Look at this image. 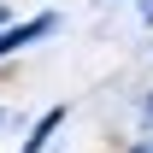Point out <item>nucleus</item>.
I'll return each mask as SVG.
<instances>
[{
  "label": "nucleus",
  "instance_id": "1",
  "mask_svg": "<svg viewBox=\"0 0 153 153\" xmlns=\"http://www.w3.org/2000/svg\"><path fill=\"white\" fill-rule=\"evenodd\" d=\"M47 30H53V18H30V24H18V30H0V59L18 53V47H30V41H41Z\"/></svg>",
  "mask_w": 153,
  "mask_h": 153
},
{
  "label": "nucleus",
  "instance_id": "2",
  "mask_svg": "<svg viewBox=\"0 0 153 153\" xmlns=\"http://www.w3.org/2000/svg\"><path fill=\"white\" fill-rule=\"evenodd\" d=\"M59 124H65V112H59V106H53V112H47V118H41V124H36V130H30V141H24V153H41V147H47V135H53Z\"/></svg>",
  "mask_w": 153,
  "mask_h": 153
}]
</instances>
